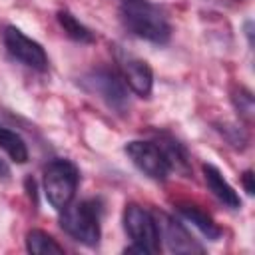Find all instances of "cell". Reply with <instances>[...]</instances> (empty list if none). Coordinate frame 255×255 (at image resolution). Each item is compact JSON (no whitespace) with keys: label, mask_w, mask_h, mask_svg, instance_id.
Listing matches in <instances>:
<instances>
[{"label":"cell","mask_w":255,"mask_h":255,"mask_svg":"<svg viewBox=\"0 0 255 255\" xmlns=\"http://www.w3.org/2000/svg\"><path fill=\"white\" fill-rule=\"evenodd\" d=\"M120 68H122L124 84L139 98H149L153 88V72L149 64L137 56L120 54Z\"/></svg>","instance_id":"obj_8"},{"label":"cell","mask_w":255,"mask_h":255,"mask_svg":"<svg viewBox=\"0 0 255 255\" xmlns=\"http://www.w3.org/2000/svg\"><path fill=\"white\" fill-rule=\"evenodd\" d=\"M80 173L70 159H54L44 169V193L56 211H64L78 189Z\"/></svg>","instance_id":"obj_3"},{"label":"cell","mask_w":255,"mask_h":255,"mask_svg":"<svg viewBox=\"0 0 255 255\" xmlns=\"http://www.w3.org/2000/svg\"><path fill=\"white\" fill-rule=\"evenodd\" d=\"M82 88L90 94L98 96L108 108L116 110L118 114H124L128 110V90L124 80L108 68H94L90 70L82 80Z\"/></svg>","instance_id":"obj_5"},{"label":"cell","mask_w":255,"mask_h":255,"mask_svg":"<svg viewBox=\"0 0 255 255\" xmlns=\"http://www.w3.org/2000/svg\"><path fill=\"white\" fill-rule=\"evenodd\" d=\"M10 175V171H8V167H6V163L0 159V179H6Z\"/></svg>","instance_id":"obj_18"},{"label":"cell","mask_w":255,"mask_h":255,"mask_svg":"<svg viewBox=\"0 0 255 255\" xmlns=\"http://www.w3.org/2000/svg\"><path fill=\"white\" fill-rule=\"evenodd\" d=\"M126 153L131 159V163L147 177L155 179V181H163L167 179L171 167L169 161L165 159L161 147L153 141H141V139H133L126 143Z\"/></svg>","instance_id":"obj_7"},{"label":"cell","mask_w":255,"mask_h":255,"mask_svg":"<svg viewBox=\"0 0 255 255\" xmlns=\"http://www.w3.org/2000/svg\"><path fill=\"white\" fill-rule=\"evenodd\" d=\"M2 40H4V46L8 50V54L18 60L20 64L36 70V72H46L48 70V56L44 52V48L28 38L22 30H18L16 26H6L4 32H2Z\"/></svg>","instance_id":"obj_6"},{"label":"cell","mask_w":255,"mask_h":255,"mask_svg":"<svg viewBox=\"0 0 255 255\" xmlns=\"http://www.w3.org/2000/svg\"><path fill=\"white\" fill-rule=\"evenodd\" d=\"M157 145L161 147L165 159L169 161V167H175V169L181 171V173H189V161H187V155H185L183 147H181L175 139L167 137V139H161Z\"/></svg>","instance_id":"obj_15"},{"label":"cell","mask_w":255,"mask_h":255,"mask_svg":"<svg viewBox=\"0 0 255 255\" xmlns=\"http://www.w3.org/2000/svg\"><path fill=\"white\" fill-rule=\"evenodd\" d=\"M241 181H243V187H245V191H247L249 195H253V193H255V185H253V171H251V169H247V171L243 173Z\"/></svg>","instance_id":"obj_17"},{"label":"cell","mask_w":255,"mask_h":255,"mask_svg":"<svg viewBox=\"0 0 255 255\" xmlns=\"http://www.w3.org/2000/svg\"><path fill=\"white\" fill-rule=\"evenodd\" d=\"M203 177H205V183L209 187V191L227 207L231 209H239L241 207V199L237 195V191L231 187V183L221 175V171L211 165V163H203Z\"/></svg>","instance_id":"obj_10"},{"label":"cell","mask_w":255,"mask_h":255,"mask_svg":"<svg viewBox=\"0 0 255 255\" xmlns=\"http://www.w3.org/2000/svg\"><path fill=\"white\" fill-rule=\"evenodd\" d=\"M26 249L34 255H52V253L60 255V253H64V247L52 235H48L42 229H32L26 233Z\"/></svg>","instance_id":"obj_13"},{"label":"cell","mask_w":255,"mask_h":255,"mask_svg":"<svg viewBox=\"0 0 255 255\" xmlns=\"http://www.w3.org/2000/svg\"><path fill=\"white\" fill-rule=\"evenodd\" d=\"M177 211H179L181 217H185L187 221H191L207 239L217 241V239L221 237L219 225H217V223L213 221V217H211L209 213H205L199 205L189 203V201H181V203H177Z\"/></svg>","instance_id":"obj_11"},{"label":"cell","mask_w":255,"mask_h":255,"mask_svg":"<svg viewBox=\"0 0 255 255\" xmlns=\"http://www.w3.org/2000/svg\"><path fill=\"white\" fill-rule=\"evenodd\" d=\"M155 221L159 229V239L165 241L171 253H201V247L193 241V237L185 231V227L179 221L165 213H159Z\"/></svg>","instance_id":"obj_9"},{"label":"cell","mask_w":255,"mask_h":255,"mask_svg":"<svg viewBox=\"0 0 255 255\" xmlns=\"http://www.w3.org/2000/svg\"><path fill=\"white\" fill-rule=\"evenodd\" d=\"M0 149H4L12 161L16 163H26L28 161V147L26 141L12 129L0 126Z\"/></svg>","instance_id":"obj_14"},{"label":"cell","mask_w":255,"mask_h":255,"mask_svg":"<svg viewBox=\"0 0 255 255\" xmlns=\"http://www.w3.org/2000/svg\"><path fill=\"white\" fill-rule=\"evenodd\" d=\"M120 20L128 32L141 40L165 44L171 38V24L165 12L149 0H122Z\"/></svg>","instance_id":"obj_1"},{"label":"cell","mask_w":255,"mask_h":255,"mask_svg":"<svg viewBox=\"0 0 255 255\" xmlns=\"http://www.w3.org/2000/svg\"><path fill=\"white\" fill-rule=\"evenodd\" d=\"M58 24L62 26L64 34H66L68 38H72L74 42L90 44V42L96 40L94 32H92L88 26H84V24H82L72 12H68V10H60V12H58Z\"/></svg>","instance_id":"obj_12"},{"label":"cell","mask_w":255,"mask_h":255,"mask_svg":"<svg viewBox=\"0 0 255 255\" xmlns=\"http://www.w3.org/2000/svg\"><path fill=\"white\" fill-rule=\"evenodd\" d=\"M124 227H126V233L131 239V247H128L126 253L151 255V253L159 251L161 241H159L157 221L141 205H137V203H128L126 205V209H124Z\"/></svg>","instance_id":"obj_2"},{"label":"cell","mask_w":255,"mask_h":255,"mask_svg":"<svg viewBox=\"0 0 255 255\" xmlns=\"http://www.w3.org/2000/svg\"><path fill=\"white\" fill-rule=\"evenodd\" d=\"M62 229L84 245H98L100 227V205L94 199H84L80 203L68 205L60 217Z\"/></svg>","instance_id":"obj_4"},{"label":"cell","mask_w":255,"mask_h":255,"mask_svg":"<svg viewBox=\"0 0 255 255\" xmlns=\"http://www.w3.org/2000/svg\"><path fill=\"white\" fill-rule=\"evenodd\" d=\"M231 102H233V106H235L239 116H243L245 120H251V116H253V96H251L249 90L237 88L231 94Z\"/></svg>","instance_id":"obj_16"}]
</instances>
